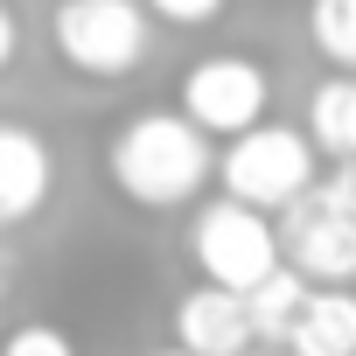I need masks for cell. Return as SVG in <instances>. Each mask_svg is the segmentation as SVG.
<instances>
[{
    "label": "cell",
    "instance_id": "1",
    "mask_svg": "<svg viewBox=\"0 0 356 356\" xmlns=\"http://www.w3.org/2000/svg\"><path fill=\"white\" fill-rule=\"evenodd\" d=\"M105 175L133 210H182L217 175V154H210V133H196L182 112H140L112 133Z\"/></svg>",
    "mask_w": 356,
    "mask_h": 356
},
{
    "label": "cell",
    "instance_id": "2",
    "mask_svg": "<svg viewBox=\"0 0 356 356\" xmlns=\"http://www.w3.org/2000/svg\"><path fill=\"white\" fill-rule=\"evenodd\" d=\"M280 259L307 286H356V168H335L280 217Z\"/></svg>",
    "mask_w": 356,
    "mask_h": 356
},
{
    "label": "cell",
    "instance_id": "3",
    "mask_svg": "<svg viewBox=\"0 0 356 356\" xmlns=\"http://www.w3.org/2000/svg\"><path fill=\"white\" fill-rule=\"evenodd\" d=\"M49 42L56 56L77 70V77H133L147 63V42H154V15L140 0H56V22H49Z\"/></svg>",
    "mask_w": 356,
    "mask_h": 356
},
{
    "label": "cell",
    "instance_id": "4",
    "mask_svg": "<svg viewBox=\"0 0 356 356\" xmlns=\"http://www.w3.org/2000/svg\"><path fill=\"white\" fill-rule=\"evenodd\" d=\"M314 189V140L293 126H252L224 147V196L259 210V217H286L300 196Z\"/></svg>",
    "mask_w": 356,
    "mask_h": 356
},
{
    "label": "cell",
    "instance_id": "5",
    "mask_svg": "<svg viewBox=\"0 0 356 356\" xmlns=\"http://www.w3.org/2000/svg\"><path fill=\"white\" fill-rule=\"evenodd\" d=\"M189 252L203 266V286H224V293H252L266 273H280V231L273 217L217 196L196 210V231H189Z\"/></svg>",
    "mask_w": 356,
    "mask_h": 356
},
{
    "label": "cell",
    "instance_id": "6",
    "mask_svg": "<svg viewBox=\"0 0 356 356\" xmlns=\"http://www.w3.org/2000/svg\"><path fill=\"white\" fill-rule=\"evenodd\" d=\"M266 105H273V77L252 63V56H203L189 63L182 77V119L210 140H238L252 126H266Z\"/></svg>",
    "mask_w": 356,
    "mask_h": 356
},
{
    "label": "cell",
    "instance_id": "7",
    "mask_svg": "<svg viewBox=\"0 0 356 356\" xmlns=\"http://www.w3.org/2000/svg\"><path fill=\"white\" fill-rule=\"evenodd\" d=\"M49 182H56V161H49L42 133L22 119H0V231L29 224L49 203Z\"/></svg>",
    "mask_w": 356,
    "mask_h": 356
},
{
    "label": "cell",
    "instance_id": "8",
    "mask_svg": "<svg viewBox=\"0 0 356 356\" xmlns=\"http://www.w3.org/2000/svg\"><path fill=\"white\" fill-rule=\"evenodd\" d=\"M175 349H182V356H245L252 349L245 293H224V286L182 293V300H175Z\"/></svg>",
    "mask_w": 356,
    "mask_h": 356
},
{
    "label": "cell",
    "instance_id": "9",
    "mask_svg": "<svg viewBox=\"0 0 356 356\" xmlns=\"http://www.w3.org/2000/svg\"><path fill=\"white\" fill-rule=\"evenodd\" d=\"M286 356H356V286H314L286 328Z\"/></svg>",
    "mask_w": 356,
    "mask_h": 356
},
{
    "label": "cell",
    "instance_id": "10",
    "mask_svg": "<svg viewBox=\"0 0 356 356\" xmlns=\"http://www.w3.org/2000/svg\"><path fill=\"white\" fill-rule=\"evenodd\" d=\"M307 140L335 168H356V77H328L307 98Z\"/></svg>",
    "mask_w": 356,
    "mask_h": 356
},
{
    "label": "cell",
    "instance_id": "11",
    "mask_svg": "<svg viewBox=\"0 0 356 356\" xmlns=\"http://www.w3.org/2000/svg\"><path fill=\"white\" fill-rule=\"evenodd\" d=\"M307 293H314V286H307V280H300V273L280 259V273H266V280L245 293V321H252V342H280V349H286V328H293V314L307 307Z\"/></svg>",
    "mask_w": 356,
    "mask_h": 356
},
{
    "label": "cell",
    "instance_id": "12",
    "mask_svg": "<svg viewBox=\"0 0 356 356\" xmlns=\"http://www.w3.org/2000/svg\"><path fill=\"white\" fill-rule=\"evenodd\" d=\"M307 35L335 77H356V0H307Z\"/></svg>",
    "mask_w": 356,
    "mask_h": 356
},
{
    "label": "cell",
    "instance_id": "13",
    "mask_svg": "<svg viewBox=\"0 0 356 356\" xmlns=\"http://www.w3.org/2000/svg\"><path fill=\"white\" fill-rule=\"evenodd\" d=\"M0 356H77V349H70L63 328H49V321H22L8 342H0Z\"/></svg>",
    "mask_w": 356,
    "mask_h": 356
},
{
    "label": "cell",
    "instance_id": "14",
    "mask_svg": "<svg viewBox=\"0 0 356 356\" xmlns=\"http://www.w3.org/2000/svg\"><path fill=\"white\" fill-rule=\"evenodd\" d=\"M140 8L161 15V22H175V29H203V22L224 15V0H140Z\"/></svg>",
    "mask_w": 356,
    "mask_h": 356
},
{
    "label": "cell",
    "instance_id": "15",
    "mask_svg": "<svg viewBox=\"0 0 356 356\" xmlns=\"http://www.w3.org/2000/svg\"><path fill=\"white\" fill-rule=\"evenodd\" d=\"M15 49H22V22H15V8L0 0V70L15 63Z\"/></svg>",
    "mask_w": 356,
    "mask_h": 356
},
{
    "label": "cell",
    "instance_id": "16",
    "mask_svg": "<svg viewBox=\"0 0 356 356\" xmlns=\"http://www.w3.org/2000/svg\"><path fill=\"white\" fill-rule=\"evenodd\" d=\"M0 293H8V266H0Z\"/></svg>",
    "mask_w": 356,
    "mask_h": 356
},
{
    "label": "cell",
    "instance_id": "17",
    "mask_svg": "<svg viewBox=\"0 0 356 356\" xmlns=\"http://www.w3.org/2000/svg\"><path fill=\"white\" fill-rule=\"evenodd\" d=\"M154 356H182V349H154Z\"/></svg>",
    "mask_w": 356,
    "mask_h": 356
},
{
    "label": "cell",
    "instance_id": "18",
    "mask_svg": "<svg viewBox=\"0 0 356 356\" xmlns=\"http://www.w3.org/2000/svg\"><path fill=\"white\" fill-rule=\"evenodd\" d=\"M245 356H266V349H245Z\"/></svg>",
    "mask_w": 356,
    "mask_h": 356
}]
</instances>
